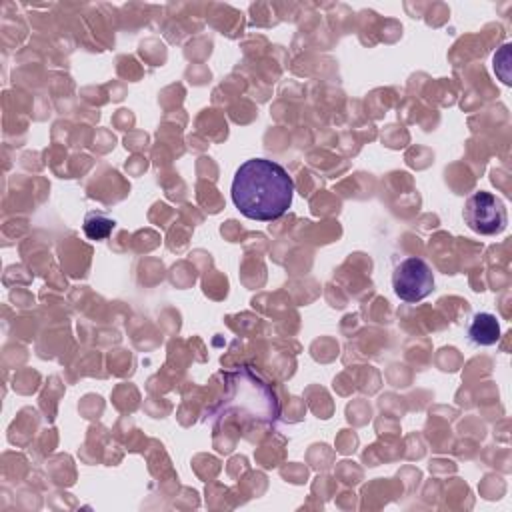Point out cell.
I'll list each match as a JSON object with an SVG mask.
<instances>
[{
    "label": "cell",
    "mask_w": 512,
    "mask_h": 512,
    "mask_svg": "<svg viewBox=\"0 0 512 512\" xmlns=\"http://www.w3.org/2000/svg\"><path fill=\"white\" fill-rule=\"evenodd\" d=\"M230 192L240 214L250 220L270 222L290 208L294 180L284 166L266 158H252L236 170Z\"/></svg>",
    "instance_id": "obj_1"
},
{
    "label": "cell",
    "mask_w": 512,
    "mask_h": 512,
    "mask_svg": "<svg viewBox=\"0 0 512 512\" xmlns=\"http://www.w3.org/2000/svg\"><path fill=\"white\" fill-rule=\"evenodd\" d=\"M464 222L468 228L482 236L500 234L506 228L508 216L502 200L490 192H474L464 204Z\"/></svg>",
    "instance_id": "obj_2"
},
{
    "label": "cell",
    "mask_w": 512,
    "mask_h": 512,
    "mask_svg": "<svg viewBox=\"0 0 512 512\" xmlns=\"http://www.w3.org/2000/svg\"><path fill=\"white\" fill-rule=\"evenodd\" d=\"M392 288L400 300L420 302L434 288L432 268L422 258H406L394 268Z\"/></svg>",
    "instance_id": "obj_3"
},
{
    "label": "cell",
    "mask_w": 512,
    "mask_h": 512,
    "mask_svg": "<svg viewBox=\"0 0 512 512\" xmlns=\"http://www.w3.org/2000/svg\"><path fill=\"white\" fill-rule=\"evenodd\" d=\"M468 338L476 346H492L500 338V324L494 314L490 312H478L472 318V324L468 326Z\"/></svg>",
    "instance_id": "obj_4"
},
{
    "label": "cell",
    "mask_w": 512,
    "mask_h": 512,
    "mask_svg": "<svg viewBox=\"0 0 512 512\" xmlns=\"http://www.w3.org/2000/svg\"><path fill=\"white\" fill-rule=\"evenodd\" d=\"M112 230H114V220L104 214L90 212L84 220V232L90 240H104Z\"/></svg>",
    "instance_id": "obj_5"
}]
</instances>
